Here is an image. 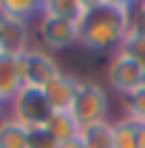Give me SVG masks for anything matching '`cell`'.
I'll return each instance as SVG.
<instances>
[{
    "label": "cell",
    "mask_w": 145,
    "mask_h": 148,
    "mask_svg": "<svg viewBox=\"0 0 145 148\" xmlns=\"http://www.w3.org/2000/svg\"><path fill=\"white\" fill-rule=\"evenodd\" d=\"M134 6L125 0H97L85 3L80 17V46L91 54H117L134 26Z\"/></svg>",
    "instance_id": "obj_1"
},
{
    "label": "cell",
    "mask_w": 145,
    "mask_h": 148,
    "mask_svg": "<svg viewBox=\"0 0 145 148\" xmlns=\"http://www.w3.org/2000/svg\"><path fill=\"white\" fill-rule=\"evenodd\" d=\"M71 117L77 128H88L97 123H108V94L97 80H77V94H74Z\"/></svg>",
    "instance_id": "obj_2"
},
{
    "label": "cell",
    "mask_w": 145,
    "mask_h": 148,
    "mask_svg": "<svg viewBox=\"0 0 145 148\" xmlns=\"http://www.w3.org/2000/svg\"><path fill=\"white\" fill-rule=\"evenodd\" d=\"M17 69H20L23 88H37V91H43L51 80H57L63 74L57 57L49 54L46 49H37V46H31L26 54L17 57Z\"/></svg>",
    "instance_id": "obj_3"
},
{
    "label": "cell",
    "mask_w": 145,
    "mask_h": 148,
    "mask_svg": "<svg viewBox=\"0 0 145 148\" xmlns=\"http://www.w3.org/2000/svg\"><path fill=\"white\" fill-rule=\"evenodd\" d=\"M105 71H108V86L117 94H122L125 100L145 86V63L137 60V57L131 54V51H125V49H120L117 54L111 57V63H108Z\"/></svg>",
    "instance_id": "obj_4"
},
{
    "label": "cell",
    "mask_w": 145,
    "mask_h": 148,
    "mask_svg": "<svg viewBox=\"0 0 145 148\" xmlns=\"http://www.w3.org/2000/svg\"><path fill=\"white\" fill-rule=\"evenodd\" d=\"M34 23H37V40L49 54L68 51L74 46H80V23L49 17V14H40Z\"/></svg>",
    "instance_id": "obj_5"
},
{
    "label": "cell",
    "mask_w": 145,
    "mask_h": 148,
    "mask_svg": "<svg viewBox=\"0 0 145 148\" xmlns=\"http://www.w3.org/2000/svg\"><path fill=\"white\" fill-rule=\"evenodd\" d=\"M9 117H14L20 125H26V128H37V125H43V123L51 117V108H49L43 91H37V88H23V91L9 103Z\"/></svg>",
    "instance_id": "obj_6"
},
{
    "label": "cell",
    "mask_w": 145,
    "mask_h": 148,
    "mask_svg": "<svg viewBox=\"0 0 145 148\" xmlns=\"http://www.w3.org/2000/svg\"><path fill=\"white\" fill-rule=\"evenodd\" d=\"M77 80L80 77H71V74H60L57 80H51L43 94H46V103L51 114H71V106H74V94H77Z\"/></svg>",
    "instance_id": "obj_7"
},
{
    "label": "cell",
    "mask_w": 145,
    "mask_h": 148,
    "mask_svg": "<svg viewBox=\"0 0 145 148\" xmlns=\"http://www.w3.org/2000/svg\"><path fill=\"white\" fill-rule=\"evenodd\" d=\"M31 49V32L26 23H12L6 20L3 23V32H0V54L14 57L17 60L20 54H26Z\"/></svg>",
    "instance_id": "obj_8"
},
{
    "label": "cell",
    "mask_w": 145,
    "mask_h": 148,
    "mask_svg": "<svg viewBox=\"0 0 145 148\" xmlns=\"http://www.w3.org/2000/svg\"><path fill=\"white\" fill-rule=\"evenodd\" d=\"M20 91H23V80H20L17 60L0 54V100L3 103H12Z\"/></svg>",
    "instance_id": "obj_9"
},
{
    "label": "cell",
    "mask_w": 145,
    "mask_h": 148,
    "mask_svg": "<svg viewBox=\"0 0 145 148\" xmlns=\"http://www.w3.org/2000/svg\"><path fill=\"white\" fill-rule=\"evenodd\" d=\"M0 14L12 23H34L40 17V3L37 0H0Z\"/></svg>",
    "instance_id": "obj_10"
},
{
    "label": "cell",
    "mask_w": 145,
    "mask_h": 148,
    "mask_svg": "<svg viewBox=\"0 0 145 148\" xmlns=\"http://www.w3.org/2000/svg\"><path fill=\"white\" fill-rule=\"evenodd\" d=\"M83 12H85L83 0H46V3H40V14L60 17V20H74V23H80Z\"/></svg>",
    "instance_id": "obj_11"
},
{
    "label": "cell",
    "mask_w": 145,
    "mask_h": 148,
    "mask_svg": "<svg viewBox=\"0 0 145 148\" xmlns=\"http://www.w3.org/2000/svg\"><path fill=\"white\" fill-rule=\"evenodd\" d=\"M0 148H29V128L9 114L0 120Z\"/></svg>",
    "instance_id": "obj_12"
},
{
    "label": "cell",
    "mask_w": 145,
    "mask_h": 148,
    "mask_svg": "<svg viewBox=\"0 0 145 148\" xmlns=\"http://www.w3.org/2000/svg\"><path fill=\"white\" fill-rule=\"evenodd\" d=\"M80 140L85 148H114V123H97L88 128H80Z\"/></svg>",
    "instance_id": "obj_13"
},
{
    "label": "cell",
    "mask_w": 145,
    "mask_h": 148,
    "mask_svg": "<svg viewBox=\"0 0 145 148\" xmlns=\"http://www.w3.org/2000/svg\"><path fill=\"white\" fill-rule=\"evenodd\" d=\"M43 128L54 137V143H66V140H71V137L80 134V128H77V123H74L71 114H51V117L43 123Z\"/></svg>",
    "instance_id": "obj_14"
},
{
    "label": "cell",
    "mask_w": 145,
    "mask_h": 148,
    "mask_svg": "<svg viewBox=\"0 0 145 148\" xmlns=\"http://www.w3.org/2000/svg\"><path fill=\"white\" fill-rule=\"evenodd\" d=\"M140 125L131 120H117L114 123V148H140V137H137Z\"/></svg>",
    "instance_id": "obj_15"
},
{
    "label": "cell",
    "mask_w": 145,
    "mask_h": 148,
    "mask_svg": "<svg viewBox=\"0 0 145 148\" xmlns=\"http://www.w3.org/2000/svg\"><path fill=\"white\" fill-rule=\"evenodd\" d=\"M125 120L137 123V125H145V86L125 100Z\"/></svg>",
    "instance_id": "obj_16"
},
{
    "label": "cell",
    "mask_w": 145,
    "mask_h": 148,
    "mask_svg": "<svg viewBox=\"0 0 145 148\" xmlns=\"http://www.w3.org/2000/svg\"><path fill=\"white\" fill-rule=\"evenodd\" d=\"M57 148H85V145H83V140H80V134H77L71 140H66V143H57Z\"/></svg>",
    "instance_id": "obj_17"
},
{
    "label": "cell",
    "mask_w": 145,
    "mask_h": 148,
    "mask_svg": "<svg viewBox=\"0 0 145 148\" xmlns=\"http://www.w3.org/2000/svg\"><path fill=\"white\" fill-rule=\"evenodd\" d=\"M6 108H9V103H3V100H0V120H3V117L9 114V111H6Z\"/></svg>",
    "instance_id": "obj_18"
},
{
    "label": "cell",
    "mask_w": 145,
    "mask_h": 148,
    "mask_svg": "<svg viewBox=\"0 0 145 148\" xmlns=\"http://www.w3.org/2000/svg\"><path fill=\"white\" fill-rule=\"evenodd\" d=\"M3 23H6V17H3V14H0V32H3Z\"/></svg>",
    "instance_id": "obj_19"
}]
</instances>
